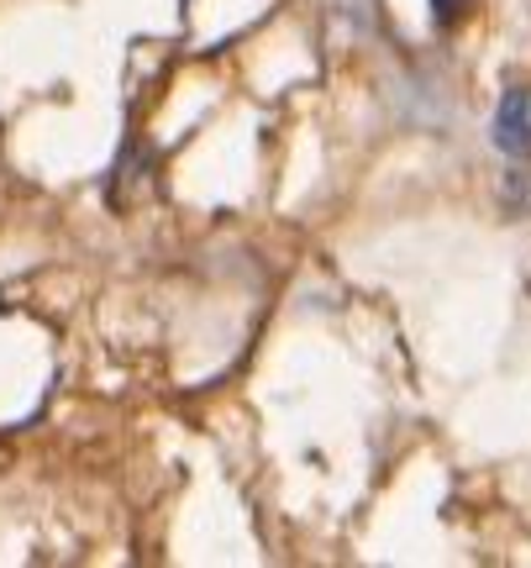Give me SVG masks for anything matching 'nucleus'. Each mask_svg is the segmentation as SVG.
Here are the masks:
<instances>
[{
  "label": "nucleus",
  "mask_w": 531,
  "mask_h": 568,
  "mask_svg": "<svg viewBox=\"0 0 531 568\" xmlns=\"http://www.w3.org/2000/svg\"><path fill=\"white\" fill-rule=\"evenodd\" d=\"M490 138L494 148L506 153V159H531V90H521V84H511L506 95H500V105H494V122H490Z\"/></svg>",
  "instance_id": "nucleus-1"
},
{
  "label": "nucleus",
  "mask_w": 531,
  "mask_h": 568,
  "mask_svg": "<svg viewBox=\"0 0 531 568\" xmlns=\"http://www.w3.org/2000/svg\"><path fill=\"white\" fill-rule=\"evenodd\" d=\"M427 6H431V17H437L442 27H448V21H458L463 11H469L473 0H427Z\"/></svg>",
  "instance_id": "nucleus-2"
}]
</instances>
